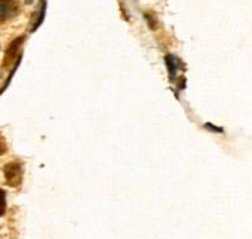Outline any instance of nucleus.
<instances>
[{"instance_id": "423d86ee", "label": "nucleus", "mask_w": 252, "mask_h": 239, "mask_svg": "<svg viewBox=\"0 0 252 239\" xmlns=\"http://www.w3.org/2000/svg\"><path fill=\"white\" fill-rule=\"evenodd\" d=\"M6 211V194L2 189H0V217Z\"/></svg>"}, {"instance_id": "0eeeda50", "label": "nucleus", "mask_w": 252, "mask_h": 239, "mask_svg": "<svg viewBox=\"0 0 252 239\" xmlns=\"http://www.w3.org/2000/svg\"><path fill=\"white\" fill-rule=\"evenodd\" d=\"M7 152V144H6V140L5 138L2 137V135L0 133V155L5 154Z\"/></svg>"}, {"instance_id": "6e6552de", "label": "nucleus", "mask_w": 252, "mask_h": 239, "mask_svg": "<svg viewBox=\"0 0 252 239\" xmlns=\"http://www.w3.org/2000/svg\"><path fill=\"white\" fill-rule=\"evenodd\" d=\"M32 1H33V0H26V2H27V4H31Z\"/></svg>"}, {"instance_id": "f257e3e1", "label": "nucleus", "mask_w": 252, "mask_h": 239, "mask_svg": "<svg viewBox=\"0 0 252 239\" xmlns=\"http://www.w3.org/2000/svg\"><path fill=\"white\" fill-rule=\"evenodd\" d=\"M5 176V181L10 187H19L22 184L24 179V169L22 165L17 162L7 163L2 169Z\"/></svg>"}, {"instance_id": "f03ea898", "label": "nucleus", "mask_w": 252, "mask_h": 239, "mask_svg": "<svg viewBox=\"0 0 252 239\" xmlns=\"http://www.w3.org/2000/svg\"><path fill=\"white\" fill-rule=\"evenodd\" d=\"M25 41V37H17L15 38L11 43L9 44V47L6 48L5 52L4 59H2V67L4 68H9L10 66H12L14 63H16L20 58H21V53H20V49H21L22 43Z\"/></svg>"}, {"instance_id": "39448f33", "label": "nucleus", "mask_w": 252, "mask_h": 239, "mask_svg": "<svg viewBox=\"0 0 252 239\" xmlns=\"http://www.w3.org/2000/svg\"><path fill=\"white\" fill-rule=\"evenodd\" d=\"M44 11H46V0H42L41 5H39V9L37 10L36 14H34V17L32 19V27H31V31H36L37 27L42 24L43 21V17H44Z\"/></svg>"}, {"instance_id": "7ed1b4c3", "label": "nucleus", "mask_w": 252, "mask_h": 239, "mask_svg": "<svg viewBox=\"0 0 252 239\" xmlns=\"http://www.w3.org/2000/svg\"><path fill=\"white\" fill-rule=\"evenodd\" d=\"M19 12L20 4L17 0H0V24L16 17Z\"/></svg>"}, {"instance_id": "20e7f679", "label": "nucleus", "mask_w": 252, "mask_h": 239, "mask_svg": "<svg viewBox=\"0 0 252 239\" xmlns=\"http://www.w3.org/2000/svg\"><path fill=\"white\" fill-rule=\"evenodd\" d=\"M165 63H166L170 78L171 79L176 78L177 71H180V69L182 68L181 61H180L177 57L172 56V54H167V56L165 57Z\"/></svg>"}]
</instances>
